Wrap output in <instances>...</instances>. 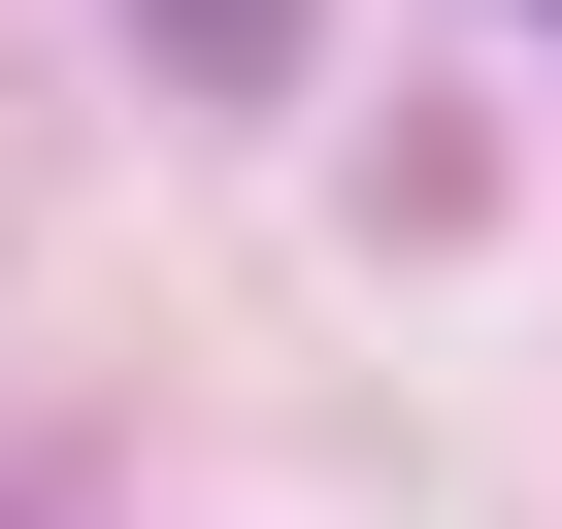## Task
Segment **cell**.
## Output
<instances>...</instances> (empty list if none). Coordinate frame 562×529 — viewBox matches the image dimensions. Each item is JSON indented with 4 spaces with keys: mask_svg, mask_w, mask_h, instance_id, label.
Masks as SVG:
<instances>
[{
    "mask_svg": "<svg viewBox=\"0 0 562 529\" xmlns=\"http://www.w3.org/2000/svg\"><path fill=\"white\" fill-rule=\"evenodd\" d=\"M166 67H299V0H166Z\"/></svg>",
    "mask_w": 562,
    "mask_h": 529,
    "instance_id": "6da1fadb",
    "label": "cell"
}]
</instances>
